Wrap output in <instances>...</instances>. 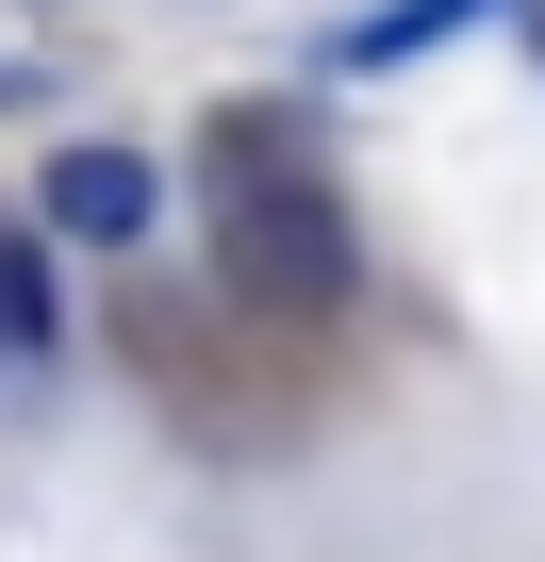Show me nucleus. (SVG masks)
<instances>
[{
	"mask_svg": "<svg viewBox=\"0 0 545 562\" xmlns=\"http://www.w3.org/2000/svg\"><path fill=\"white\" fill-rule=\"evenodd\" d=\"M198 199H215V281L248 315H282V331H331L348 315V281H364V232L315 166V133L282 100H231L198 133Z\"/></svg>",
	"mask_w": 545,
	"mask_h": 562,
	"instance_id": "1",
	"label": "nucleus"
},
{
	"mask_svg": "<svg viewBox=\"0 0 545 562\" xmlns=\"http://www.w3.org/2000/svg\"><path fill=\"white\" fill-rule=\"evenodd\" d=\"M34 215H50V232H83V248H133V232L166 215V182H149V149H116V133H100V149H50Z\"/></svg>",
	"mask_w": 545,
	"mask_h": 562,
	"instance_id": "2",
	"label": "nucleus"
},
{
	"mask_svg": "<svg viewBox=\"0 0 545 562\" xmlns=\"http://www.w3.org/2000/svg\"><path fill=\"white\" fill-rule=\"evenodd\" d=\"M0 364H50V265H34V232H0Z\"/></svg>",
	"mask_w": 545,
	"mask_h": 562,
	"instance_id": "3",
	"label": "nucleus"
},
{
	"mask_svg": "<svg viewBox=\"0 0 545 562\" xmlns=\"http://www.w3.org/2000/svg\"><path fill=\"white\" fill-rule=\"evenodd\" d=\"M463 18H479V0H397V18H364L348 50H364V67H397V50H430V34H463Z\"/></svg>",
	"mask_w": 545,
	"mask_h": 562,
	"instance_id": "4",
	"label": "nucleus"
},
{
	"mask_svg": "<svg viewBox=\"0 0 545 562\" xmlns=\"http://www.w3.org/2000/svg\"><path fill=\"white\" fill-rule=\"evenodd\" d=\"M0 381H18V364H0Z\"/></svg>",
	"mask_w": 545,
	"mask_h": 562,
	"instance_id": "5",
	"label": "nucleus"
}]
</instances>
